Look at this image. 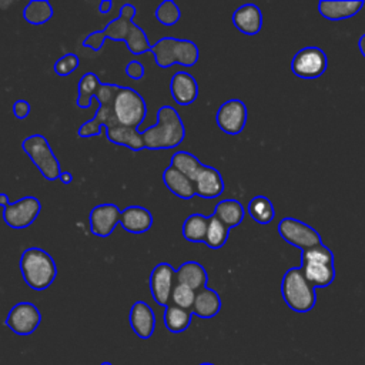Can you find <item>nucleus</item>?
Listing matches in <instances>:
<instances>
[{
	"instance_id": "f257e3e1",
	"label": "nucleus",
	"mask_w": 365,
	"mask_h": 365,
	"mask_svg": "<svg viewBox=\"0 0 365 365\" xmlns=\"http://www.w3.org/2000/svg\"><path fill=\"white\" fill-rule=\"evenodd\" d=\"M135 14V6L130 3L123 4L120 9V14L113 19L103 30H96L90 33L83 40V46L98 51L103 47L106 38H110L114 41H124L127 48L135 56L151 51L153 44L150 43L145 31L134 23Z\"/></svg>"
},
{
	"instance_id": "f03ea898",
	"label": "nucleus",
	"mask_w": 365,
	"mask_h": 365,
	"mask_svg": "<svg viewBox=\"0 0 365 365\" xmlns=\"http://www.w3.org/2000/svg\"><path fill=\"white\" fill-rule=\"evenodd\" d=\"M145 150H170L178 147L185 137V127L173 106L157 110V124L140 131Z\"/></svg>"
},
{
	"instance_id": "7ed1b4c3",
	"label": "nucleus",
	"mask_w": 365,
	"mask_h": 365,
	"mask_svg": "<svg viewBox=\"0 0 365 365\" xmlns=\"http://www.w3.org/2000/svg\"><path fill=\"white\" fill-rule=\"evenodd\" d=\"M19 267L24 282L34 291L47 289L57 277L54 258L40 247L24 250Z\"/></svg>"
},
{
	"instance_id": "20e7f679",
	"label": "nucleus",
	"mask_w": 365,
	"mask_h": 365,
	"mask_svg": "<svg viewBox=\"0 0 365 365\" xmlns=\"http://www.w3.org/2000/svg\"><path fill=\"white\" fill-rule=\"evenodd\" d=\"M151 53L154 54L155 64L161 68H168L173 64L192 67L200 57L198 46L192 40L175 37L158 38L153 44Z\"/></svg>"
},
{
	"instance_id": "39448f33",
	"label": "nucleus",
	"mask_w": 365,
	"mask_h": 365,
	"mask_svg": "<svg viewBox=\"0 0 365 365\" xmlns=\"http://www.w3.org/2000/svg\"><path fill=\"white\" fill-rule=\"evenodd\" d=\"M301 269L314 288L331 285L335 279L332 251L325 244L304 250L301 252Z\"/></svg>"
},
{
	"instance_id": "423d86ee",
	"label": "nucleus",
	"mask_w": 365,
	"mask_h": 365,
	"mask_svg": "<svg viewBox=\"0 0 365 365\" xmlns=\"http://www.w3.org/2000/svg\"><path fill=\"white\" fill-rule=\"evenodd\" d=\"M281 294L285 304L295 312H308L317 302L315 288L307 281L301 267H292L284 274Z\"/></svg>"
},
{
	"instance_id": "0eeeda50",
	"label": "nucleus",
	"mask_w": 365,
	"mask_h": 365,
	"mask_svg": "<svg viewBox=\"0 0 365 365\" xmlns=\"http://www.w3.org/2000/svg\"><path fill=\"white\" fill-rule=\"evenodd\" d=\"M21 148L46 180L56 181L60 178V163L43 134H31L26 137L21 141Z\"/></svg>"
},
{
	"instance_id": "6e6552de",
	"label": "nucleus",
	"mask_w": 365,
	"mask_h": 365,
	"mask_svg": "<svg viewBox=\"0 0 365 365\" xmlns=\"http://www.w3.org/2000/svg\"><path fill=\"white\" fill-rule=\"evenodd\" d=\"M113 114L117 124L138 128L147 115L145 100L134 88L121 86L113 103Z\"/></svg>"
},
{
	"instance_id": "1a4fd4ad",
	"label": "nucleus",
	"mask_w": 365,
	"mask_h": 365,
	"mask_svg": "<svg viewBox=\"0 0 365 365\" xmlns=\"http://www.w3.org/2000/svg\"><path fill=\"white\" fill-rule=\"evenodd\" d=\"M277 228L282 240L302 251L322 244L319 232L297 218L285 217L278 222Z\"/></svg>"
},
{
	"instance_id": "9d476101",
	"label": "nucleus",
	"mask_w": 365,
	"mask_h": 365,
	"mask_svg": "<svg viewBox=\"0 0 365 365\" xmlns=\"http://www.w3.org/2000/svg\"><path fill=\"white\" fill-rule=\"evenodd\" d=\"M328 67V58L319 47H305L295 53L291 61L292 73L305 80L321 77Z\"/></svg>"
},
{
	"instance_id": "9b49d317",
	"label": "nucleus",
	"mask_w": 365,
	"mask_h": 365,
	"mask_svg": "<svg viewBox=\"0 0 365 365\" xmlns=\"http://www.w3.org/2000/svg\"><path fill=\"white\" fill-rule=\"evenodd\" d=\"M40 211V200L33 195H26L3 208V221L13 230H23L34 222Z\"/></svg>"
},
{
	"instance_id": "f8f14e48",
	"label": "nucleus",
	"mask_w": 365,
	"mask_h": 365,
	"mask_svg": "<svg viewBox=\"0 0 365 365\" xmlns=\"http://www.w3.org/2000/svg\"><path fill=\"white\" fill-rule=\"evenodd\" d=\"M217 125L230 135L240 134L247 123V106L240 98H230L222 103L215 114Z\"/></svg>"
},
{
	"instance_id": "ddd939ff",
	"label": "nucleus",
	"mask_w": 365,
	"mask_h": 365,
	"mask_svg": "<svg viewBox=\"0 0 365 365\" xmlns=\"http://www.w3.org/2000/svg\"><path fill=\"white\" fill-rule=\"evenodd\" d=\"M41 322V314L33 302H19L16 304L6 318V325L17 335L33 334Z\"/></svg>"
},
{
	"instance_id": "4468645a",
	"label": "nucleus",
	"mask_w": 365,
	"mask_h": 365,
	"mask_svg": "<svg viewBox=\"0 0 365 365\" xmlns=\"http://www.w3.org/2000/svg\"><path fill=\"white\" fill-rule=\"evenodd\" d=\"M175 287V269L168 262L157 264L150 274V292L154 301L167 307L171 301V292Z\"/></svg>"
},
{
	"instance_id": "2eb2a0df",
	"label": "nucleus",
	"mask_w": 365,
	"mask_h": 365,
	"mask_svg": "<svg viewBox=\"0 0 365 365\" xmlns=\"http://www.w3.org/2000/svg\"><path fill=\"white\" fill-rule=\"evenodd\" d=\"M121 211L113 202H104L96 205L88 215L90 231L100 238H106L113 234L115 225L120 222Z\"/></svg>"
},
{
	"instance_id": "dca6fc26",
	"label": "nucleus",
	"mask_w": 365,
	"mask_h": 365,
	"mask_svg": "<svg viewBox=\"0 0 365 365\" xmlns=\"http://www.w3.org/2000/svg\"><path fill=\"white\" fill-rule=\"evenodd\" d=\"M192 184L195 188V195L207 200L220 197L225 188L221 173L215 167L207 164H201Z\"/></svg>"
},
{
	"instance_id": "f3484780",
	"label": "nucleus",
	"mask_w": 365,
	"mask_h": 365,
	"mask_svg": "<svg viewBox=\"0 0 365 365\" xmlns=\"http://www.w3.org/2000/svg\"><path fill=\"white\" fill-rule=\"evenodd\" d=\"M170 93L180 106H190L198 97V83L187 71H177L170 80Z\"/></svg>"
},
{
	"instance_id": "a211bd4d",
	"label": "nucleus",
	"mask_w": 365,
	"mask_h": 365,
	"mask_svg": "<svg viewBox=\"0 0 365 365\" xmlns=\"http://www.w3.org/2000/svg\"><path fill=\"white\" fill-rule=\"evenodd\" d=\"M130 327L141 339H148L155 328V315L145 301H135L128 315Z\"/></svg>"
},
{
	"instance_id": "6ab92c4d",
	"label": "nucleus",
	"mask_w": 365,
	"mask_h": 365,
	"mask_svg": "<svg viewBox=\"0 0 365 365\" xmlns=\"http://www.w3.org/2000/svg\"><path fill=\"white\" fill-rule=\"evenodd\" d=\"M232 23L241 33L255 36L262 27V13L257 4L247 3L232 13Z\"/></svg>"
},
{
	"instance_id": "aec40b11",
	"label": "nucleus",
	"mask_w": 365,
	"mask_h": 365,
	"mask_svg": "<svg viewBox=\"0 0 365 365\" xmlns=\"http://www.w3.org/2000/svg\"><path fill=\"white\" fill-rule=\"evenodd\" d=\"M364 7L361 0H322L318 3V11L322 17L336 21L354 17Z\"/></svg>"
},
{
	"instance_id": "412c9836",
	"label": "nucleus",
	"mask_w": 365,
	"mask_h": 365,
	"mask_svg": "<svg viewBox=\"0 0 365 365\" xmlns=\"http://www.w3.org/2000/svg\"><path fill=\"white\" fill-rule=\"evenodd\" d=\"M121 227L131 234H144L153 225V214L140 205H130L121 210Z\"/></svg>"
},
{
	"instance_id": "4be33fe9",
	"label": "nucleus",
	"mask_w": 365,
	"mask_h": 365,
	"mask_svg": "<svg viewBox=\"0 0 365 365\" xmlns=\"http://www.w3.org/2000/svg\"><path fill=\"white\" fill-rule=\"evenodd\" d=\"M208 275L205 268L197 261H185L175 269V284L187 285L195 292L205 288Z\"/></svg>"
},
{
	"instance_id": "5701e85b",
	"label": "nucleus",
	"mask_w": 365,
	"mask_h": 365,
	"mask_svg": "<svg viewBox=\"0 0 365 365\" xmlns=\"http://www.w3.org/2000/svg\"><path fill=\"white\" fill-rule=\"evenodd\" d=\"M104 130H106V137L110 143L127 147L134 153L144 150V141L137 128L115 124L111 127H106Z\"/></svg>"
},
{
	"instance_id": "b1692460",
	"label": "nucleus",
	"mask_w": 365,
	"mask_h": 365,
	"mask_svg": "<svg viewBox=\"0 0 365 365\" xmlns=\"http://www.w3.org/2000/svg\"><path fill=\"white\" fill-rule=\"evenodd\" d=\"M163 182L174 195L181 200H191L195 195L192 181L173 165H168L163 171Z\"/></svg>"
},
{
	"instance_id": "393cba45",
	"label": "nucleus",
	"mask_w": 365,
	"mask_h": 365,
	"mask_svg": "<svg viewBox=\"0 0 365 365\" xmlns=\"http://www.w3.org/2000/svg\"><path fill=\"white\" fill-rule=\"evenodd\" d=\"M221 309V298L217 291L212 288H202L195 292L194 305L191 308L192 315H197L200 318H212L215 317Z\"/></svg>"
},
{
	"instance_id": "a878e982",
	"label": "nucleus",
	"mask_w": 365,
	"mask_h": 365,
	"mask_svg": "<svg viewBox=\"0 0 365 365\" xmlns=\"http://www.w3.org/2000/svg\"><path fill=\"white\" fill-rule=\"evenodd\" d=\"M212 214L220 218L228 228H232L242 222L245 217V210L238 200L225 198L217 202Z\"/></svg>"
},
{
	"instance_id": "bb28decb",
	"label": "nucleus",
	"mask_w": 365,
	"mask_h": 365,
	"mask_svg": "<svg viewBox=\"0 0 365 365\" xmlns=\"http://www.w3.org/2000/svg\"><path fill=\"white\" fill-rule=\"evenodd\" d=\"M191 318H192L191 309H184V308H180L173 304L165 307V311L163 315L165 328L173 334L185 331L191 324Z\"/></svg>"
},
{
	"instance_id": "cd10ccee",
	"label": "nucleus",
	"mask_w": 365,
	"mask_h": 365,
	"mask_svg": "<svg viewBox=\"0 0 365 365\" xmlns=\"http://www.w3.org/2000/svg\"><path fill=\"white\" fill-rule=\"evenodd\" d=\"M101 81L98 76L93 71L84 73L78 80V96H77V107L80 108H90L93 104V98H96V94L98 91Z\"/></svg>"
},
{
	"instance_id": "c85d7f7f",
	"label": "nucleus",
	"mask_w": 365,
	"mask_h": 365,
	"mask_svg": "<svg viewBox=\"0 0 365 365\" xmlns=\"http://www.w3.org/2000/svg\"><path fill=\"white\" fill-rule=\"evenodd\" d=\"M208 227V217L201 212L188 215L181 227L182 237L190 242H204Z\"/></svg>"
},
{
	"instance_id": "c756f323",
	"label": "nucleus",
	"mask_w": 365,
	"mask_h": 365,
	"mask_svg": "<svg viewBox=\"0 0 365 365\" xmlns=\"http://www.w3.org/2000/svg\"><path fill=\"white\" fill-rule=\"evenodd\" d=\"M53 6L47 0H31L23 10V17L33 26H41L53 17Z\"/></svg>"
},
{
	"instance_id": "7c9ffc66",
	"label": "nucleus",
	"mask_w": 365,
	"mask_h": 365,
	"mask_svg": "<svg viewBox=\"0 0 365 365\" xmlns=\"http://www.w3.org/2000/svg\"><path fill=\"white\" fill-rule=\"evenodd\" d=\"M247 210L252 220L258 224H269L275 217V208L271 200L265 195H255L251 198Z\"/></svg>"
},
{
	"instance_id": "2f4dec72",
	"label": "nucleus",
	"mask_w": 365,
	"mask_h": 365,
	"mask_svg": "<svg viewBox=\"0 0 365 365\" xmlns=\"http://www.w3.org/2000/svg\"><path fill=\"white\" fill-rule=\"evenodd\" d=\"M230 235V228L214 214L208 217V227L204 244L211 250H218L225 245Z\"/></svg>"
},
{
	"instance_id": "473e14b6",
	"label": "nucleus",
	"mask_w": 365,
	"mask_h": 365,
	"mask_svg": "<svg viewBox=\"0 0 365 365\" xmlns=\"http://www.w3.org/2000/svg\"><path fill=\"white\" fill-rule=\"evenodd\" d=\"M170 165H173L174 168H177L178 171H181L184 175H187L191 181L194 180L197 171L200 170L201 167V161L191 153L188 151H175L173 155H171V160H170Z\"/></svg>"
},
{
	"instance_id": "72a5a7b5",
	"label": "nucleus",
	"mask_w": 365,
	"mask_h": 365,
	"mask_svg": "<svg viewBox=\"0 0 365 365\" xmlns=\"http://www.w3.org/2000/svg\"><path fill=\"white\" fill-rule=\"evenodd\" d=\"M154 16L163 26L170 27L178 23V20L181 19V10L175 1L164 0L157 6Z\"/></svg>"
},
{
	"instance_id": "f704fd0d",
	"label": "nucleus",
	"mask_w": 365,
	"mask_h": 365,
	"mask_svg": "<svg viewBox=\"0 0 365 365\" xmlns=\"http://www.w3.org/2000/svg\"><path fill=\"white\" fill-rule=\"evenodd\" d=\"M195 299V291L191 289L187 285L175 284L173 292H171V302L173 305H177L184 309H191Z\"/></svg>"
},
{
	"instance_id": "c9c22d12",
	"label": "nucleus",
	"mask_w": 365,
	"mask_h": 365,
	"mask_svg": "<svg viewBox=\"0 0 365 365\" xmlns=\"http://www.w3.org/2000/svg\"><path fill=\"white\" fill-rule=\"evenodd\" d=\"M78 66H80L78 56L76 53H66L60 58H57L53 70L57 76L66 77V76H70L73 71H76Z\"/></svg>"
},
{
	"instance_id": "e433bc0d",
	"label": "nucleus",
	"mask_w": 365,
	"mask_h": 365,
	"mask_svg": "<svg viewBox=\"0 0 365 365\" xmlns=\"http://www.w3.org/2000/svg\"><path fill=\"white\" fill-rule=\"evenodd\" d=\"M125 74L133 78V80H141L145 74V70H144V66L141 61L138 60H131L127 63L125 66Z\"/></svg>"
},
{
	"instance_id": "4c0bfd02",
	"label": "nucleus",
	"mask_w": 365,
	"mask_h": 365,
	"mask_svg": "<svg viewBox=\"0 0 365 365\" xmlns=\"http://www.w3.org/2000/svg\"><path fill=\"white\" fill-rule=\"evenodd\" d=\"M13 115L19 120H24L26 117H29L30 111H31V107L30 104L24 100V98H19L13 103Z\"/></svg>"
},
{
	"instance_id": "58836bf2",
	"label": "nucleus",
	"mask_w": 365,
	"mask_h": 365,
	"mask_svg": "<svg viewBox=\"0 0 365 365\" xmlns=\"http://www.w3.org/2000/svg\"><path fill=\"white\" fill-rule=\"evenodd\" d=\"M111 7H113V1H111V0H103V1H100V4H98V11H100L101 14H107V13L111 10Z\"/></svg>"
},
{
	"instance_id": "ea45409f",
	"label": "nucleus",
	"mask_w": 365,
	"mask_h": 365,
	"mask_svg": "<svg viewBox=\"0 0 365 365\" xmlns=\"http://www.w3.org/2000/svg\"><path fill=\"white\" fill-rule=\"evenodd\" d=\"M60 180L63 184H70L73 181V174L68 173V171H61V175H60Z\"/></svg>"
},
{
	"instance_id": "a19ab883",
	"label": "nucleus",
	"mask_w": 365,
	"mask_h": 365,
	"mask_svg": "<svg viewBox=\"0 0 365 365\" xmlns=\"http://www.w3.org/2000/svg\"><path fill=\"white\" fill-rule=\"evenodd\" d=\"M10 204V200H9V195L6 192H0V207L4 208Z\"/></svg>"
},
{
	"instance_id": "79ce46f5",
	"label": "nucleus",
	"mask_w": 365,
	"mask_h": 365,
	"mask_svg": "<svg viewBox=\"0 0 365 365\" xmlns=\"http://www.w3.org/2000/svg\"><path fill=\"white\" fill-rule=\"evenodd\" d=\"M358 47H359V51L361 54L365 57V34H362L358 40Z\"/></svg>"
},
{
	"instance_id": "37998d69",
	"label": "nucleus",
	"mask_w": 365,
	"mask_h": 365,
	"mask_svg": "<svg viewBox=\"0 0 365 365\" xmlns=\"http://www.w3.org/2000/svg\"><path fill=\"white\" fill-rule=\"evenodd\" d=\"M101 365H113V364H111V362H103Z\"/></svg>"
},
{
	"instance_id": "c03bdc74",
	"label": "nucleus",
	"mask_w": 365,
	"mask_h": 365,
	"mask_svg": "<svg viewBox=\"0 0 365 365\" xmlns=\"http://www.w3.org/2000/svg\"><path fill=\"white\" fill-rule=\"evenodd\" d=\"M200 365H214V364H208V362H204V364H200Z\"/></svg>"
}]
</instances>
